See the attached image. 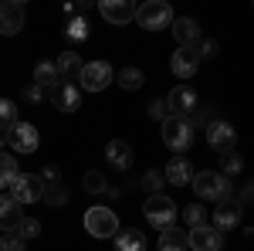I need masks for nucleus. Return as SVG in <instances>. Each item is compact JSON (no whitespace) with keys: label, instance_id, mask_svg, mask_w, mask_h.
<instances>
[{"label":"nucleus","instance_id":"obj_1","mask_svg":"<svg viewBox=\"0 0 254 251\" xmlns=\"http://www.w3.org/2000/svg\"><path fill=\"white\" fill-rule=\"evenodd\" d=\"M193 190L196 197H203V200H214V204H220V200H227L231 197V183H227V176H220L217 170H203V173H193Z\"/></svg>","mask_w":254,"mask_h":251},{"label":"nucleus","instance_id":"obj_2","mask_svg":"<svg viewBox=\"0 0 254 251\" xmlns=\"http://www.w3.org/2000/svg\"><path fill=\"white\" fill-rule=\"evenodd\" d=\"M142 214H146V221H149L153 228L166 231V228H173V221H176V204L166 193H153V197L142 204Z\"/></svg>","mask_w":254,"mask_h":251},{"label":"nucleus","instance_id":"obj_3","mask_svg":"<svg viewBox=\"0 0 254 251\" xmlns=\"http://www.w3.org/2000/svg\"><path fill=\"white\" fill-rule=\"evenodd\" d=\"M163 143L183 156V150H190V143H193V126L180 116L163 119Z\"/></svg>","mask_w":254,"mask_h":251},{"label":"nucleus","instance_id":"obj_4","mask_svg":"<svg viewBox=\"0 0 254 251\" xmlns=\"http://www.w3.org/2000/svg\"><path fill=\"white\" fill-rule=\"evenodd\" d=\"M136 20L146 31H159V27H170L173 24V7L163 3V0H146L142 7H136Z\"/></svg>","mask_w":254,"mask_h":251},{"label":"nucleus","instance_id":"obj_5","mask_svg":"<svg viewBox=\"0 0 254 251\" xmlns=\"http://www.w3.org/2000/svg\"><path fill=\"white\" fill-rule=\"evenodd\" d=\"M85 228L92 238H116L119 234V217L112 207H92L85 214Z\"/></svg>","mask_w":254,"mask_h":251},{"label":"nucleus","instance_id":"obj_6","mask_svg":"<svg viewBox=\"0 0 254 251\" xmlns=\"http://www.w3.org/2000/svg\"><path fill=\"white\" fill-rule=\"evenodd\" d=\"M78 82H81L85 92H102L112 82V65L109 61H88V65H81Z\"/></svg>","mask_w":254,"mask_h":251},{"label":"nucleus","instance_id":"obj_7","mask_svg":"<svg viewBox=\"0 0 254 251\" xmlns=\"http://www.w3.org/2000/svg\"><path fill=\"white\" fill-rule=\"evenodd\" d=\"M41 193H44V183L38 173H17V180L10 183V197L17 204H38Z\"/></svg>","mask_w":254,"mask_h":251},{"label":"nucleus","instance_id":"obj_8","mask_svg":"<svg viewBox=\"0 0 254 251\" xmlns=\"http://www.w3.org/2000/svg\"><path fill=\"white\" fill-rule=\"evenodd\" d=\"M3 139H7V146H10L14 153H34V150H38V129H34L31 122H14Z\"/></svg>","mask_w":254,"mask_h":251},{"label":"nucleus","instance_id":"obj_9","mask_svg":"<svg viewBox=\"0 0 254 251\" xmlns=\"http://www.w3.org/2000/svg\"><path fill=\"white\" fill-rule=\"evenodd\" d=\"M207 143L214 146L217 153H231V150H234V143H237L234 126H231V122H224V119H214V122L207 126Z\"/></svg>","mask_w":254,"mask_h":251},{"label":"nucleus","instance_id":"obj_10","mask_svg":"<svg viewBox=\"0 0 254 251\" xmlns=\"http://www.w3.org/2000/svg\"><path fill=\"white\" fill-rule=\"evenodd\" d=\"M187 248H193V251H220L224 248V238H220L217 228L203 224V228H193V231L187 234Z\"/></svg>","mask_w":254,"mask_h":251},{"label":"nucleus","instance_id":"obj_11","mask_svg":"<svg viewBox=\"0 0 254 251\" xmlns=\"http://www.w3.org/2000/svg\"><path fill=\"white\" fill-rule=\"evenodd\" d=\"M166 109H170V116L190 119V112L196 109V92H193V88H187V85L173 88V92L166 95Z\"/></svg>","mask_w":254,"mask_h":251},{"label":"nucleus","instance_id":"obj_12","mask_svg":"<svg viewBox=\"0 0 254 251\" xmlns=\"http://www.w3.org/2000/svg\"><path fill=\"white\" fill-rule=\"evenodd\" d=\"M20 27H24V3L17 0H3L0 3V34H17Z\"/></svg>","mask_w":254,"mask_h":251},{"label":"nucleus","instance_id":"obj_13","mask_svg":"<svg viewBox=\"0 0 254 251\" xmlns=\"http://www.w3.org/2000/svg\"><path fill=\"white\" fill-rule=\"evenodd\" d=\"M51 102L58 105L61 112H75L78 102H81V88L75 82H58V85L51 88Z\"/></svg>","mask_w":254,"mask_h":251},{"label":"nucleus","instance_id":"obj_14","mask_svg":"<svg viewBox=\"0 0 254 251\" xmlns=\"http://www.w3.org/2000/svg\"><path fill=\"white\" fill-rule=\"evenodd\" d=\"M98 14L109 20V24H129L136 17V7L129 0H102L98 3Z\"/></svg>","mask_w":254,"mask_h":251},{"label":"nucleus","instance_id":"obj_15","mask_svg":"<svg viewBox=\"0 0 254 251\" xmlns=\"http://www.w3.org/2000/svg\"><path fill=\"white\" fill-rule=\"evenodd\" d=\"M241 224V204H237L234 197H227V200H220L214 211V228L217 231H231Z\"/></svg>","mask_w":254,"mask_h":251},{"label":"nucleus","instance_id":"obj_16","mask_svg":"<svg viewBox=\"0 0 254 251\" xmlns=\"http://www.w3.org/2000/svg\"><path fill=\"white\" fill-rule=\"evenodd\" d=\"M163 180H170L173 187H187L190 180H193V163L187 160V156H173L170 163H166V173Z\"/></svg>","mask_w":254,"mask_h":251},{"label":"nucleus","instance_id":"obj_17","mask_svg":"<svg viewBox=\"0 0 254 251\" xmlns=\"http://www.w3.org/2000/svg\"><path fill=\"white\" fill-rule=\"evenodd\" d=\"M196 68H200V55H196V48H176V55H173V75L176 78H193Z\"/></svg>","mask_w":254,"mask_h":251},{"label":"nucleus","instance_id":"obj_18","mask_svg":"<svg viewBox=\"0 0 254 251\" xmlns=\"http://www.w3.org/2000/svg\"><path fill=\"white\" fill-rule=\"evenodd\" d=\"M20 221H24L20 204L10 197V193H0V228H3V231H17Z\"/></svg>","mask_w":254,"mask_h":251},{"label":"nucleus","instance_id":"obj_19","mask_svg":"<svg viewBox=\"0 0 254 251\" xmlns=\"http://www.w3.org/2000/svg\"><path fill=\"white\" fill-rule=\"evenodd\" d=\"M105 160H109L116 170H129V167H132V146H129L126 139H112V143L105 146Z\"/></svg>","mask_w":254,"mask_h":251},{"label":"nucleus","instance_id":"obj_20","mask_svg":"<svg viewBox=\"0 0 254 251\" xmlns=\"http://www.w3.org/2000/svg\"><path fill=\"white\" fill-rule=\"evenodd\" d=\"M173 34H176V44H180V48H196L200 27H196L193 17H176L173 20Z\"/></svg>","mask_w":254,"mask_h":251},{"label":"nucleus","instance_id":"obj_21","mask_svg":"<svg viewBox=\"0 0 254 251\" xmlns=\"http://www.w3.org/2000/svg\"><path fill=\"white\" fill-rule=\"evenodd\" d=\"M58 82H61V75H58V68H55V61H41L38 68H34V85H38L41 92H51Z\"/></svg>","mask_w":254,"mask_h":251},{"label":"nucleus","instance_id":"obj_22","mask_svg":"<svg viewBox=\"0 0 254 251\" xmlns=\"http://www.w3.org/2000/svg\"><path fill=\"white\" fill-rule=\"evenodd\" d=\"M81 55H75V51H64L58 61H55V68H58V75H61V82H71V78H78V72H81Z\"/></svg>","mask_w":254,"mask_h":251},{"label":"nucleus","instance_id":"obj_23","mask_svg":"<svg viewBox=\"0 0 254 251\" xmlns=\"http://www.w3.org/2000/svg\"><path fill=\"white\" fill-rule=\"evenodd\" d=\"M116 251H146V234L126 228L122 234H116Z\"/></svg>","mask_w":254,"mask_h":251},{"label":"nucleus","instance_id":"obj_24","mask_svg":"<svg viewBox=\"0 0 254 251\" xmlns=\"http://www.w3.org/2000/svg\"><path fill=\"white\" fill-rule=\"evenodd\" d=\"M159 251H187V234L180 228H166L159 234Z\"/></svg>","mask_w":254,"mask_h":251},{"label":"nucleus","instance_id":"obj_25","mask_svg":"<svg viewBox=\"0 0 254 251\" xmlns=\"http://www.w3.org/2000/svg\"><path fill=\"white\" fill-rule=\"evenodd\" d=\"M142 82H146V75H142L139 68H122V72H119V85H122L126 92H136V88H142Z\"/></svg>","mask_w":254,"mask_h":251},{"label":"nucleus","instance_id":"obj_26","mask_svg":"<svg viewBox=\"0 0 254 251\" xmlns=\"http://www.w3.org/2000/svg\"><path fill=\"white\" fill-rule=\"evenodd\" d=\"M14 180H17V163H14V156L0 153V190L10 187Z\"/></svg>","mask_w":254,"mask_h":251},{"label":"nucleus","instance_id":"obj_27","mask_svg":"<svg viewBox=\"0 0 254 251\" xmlns=\"http://www.w3.org/2000/svg\"><path fill=\"white\" fill-rule=\"evenodd\" d=\"M41 200L48 204V207H61L64 200H68V193L61 183H44V193H41Z\"/></svg>","mask_w":254,"mask_h":251},{"label":"nucleus","instance_id":"obj_28","mask_svg":"<svg viewBox=\"0 0 254 251\" xmlns=\"http://www.w3.org/2000/svg\"><path fill=\"white\" fill-rule=\"evenodd\" d=\"M244 170V160L237 153H220V176H231V173H241Z\"/></svg>","mask_w":254,"mask_h":251},{"label":"nucleus","instance_id":"obj_29","mask_svg":"<svg viewBox=\"0 0 254 251\" xmlns=\"http://www.w3.org/2000/svg\"><path fill=\"white\" fill-rule=\"evenodd\" d=\"M183 221L190 224V231H193V228H203V224H207V211H203L200 204H190V207H183Z\"/></svg>","mask_w":254,"mask_h":251},{"label":"nucleus","instance_id":"obj_30","mask_svg":"<svg viewBox=\"0 0 254 251\" xmlns=\"http://www.w3.org/2000/svg\"><path fill=\"white\" fill-rule=\"evenodd\" d=\"M17 122V105L10 98H0V129H10Z\"/></svg>","mask_w":254,"mask_h":251},{"label":"nucleus","instance_id":"obj_31","mask_svg":"<svg viewBox=\"0 0 254 251\" xmlns=\"http://www.w3.org/2000/svg\"><path fill=\"white\" fill-rule=\"evenodd\" d=\"M81 183H85V190H88V193H105V190H109V183H105V176L98 173V170H88Z\"/></svg>","mask_w":254,"mask_h":251},{"label":"nucleus","instance_id":"obj_32","mask_svg":"<svg viewBox=\"0 0 254 251\" xmlns=\"http://www.w3.org/2000/svg\"><path fill=\"white\" fill-rule=\"evenodd\" d=\"M24 248H27V241H24L17 231H3V238H0V251H24Z\"/></svg>","mask_w":254,"mask_h":251},{"label":"nucleus","instance_id":"obj_33","mask_svg":"<svg viewBox=\"0 0 254 251\" xmlns=\"http://www.w3.org/2000/svg\"><path fill=\"white\" fill-rule=\"evenodd\" d=\"M17 234L24 238V241H34V238L41 234V224L34 221V217H24V221L17 224Z\"/></svg>","mask_w":254,"mask_h":251},{"label":"nucleus","instance_id":"obj_34","mask_svg":"<svg viewBox=\"0 0 254 251\" xmlns=\"http://www.w3.org/2000/svg\"><path fill=\"white\" fill-rule=\"evenodd\" d=\"M68 38H75V41H85V38H88V24H85L81 17H75L71 24H68Z\"/></svg>","mask_w":254,"mask_h":251},{"label":"nucleus","instance_id":"obj_35","mask_svg":"<svg viewBox=\"0 0 254 251\" xmlns=\"http://www.w3.org/2000/svg\"><path fill=\"white\" fill-rule=\"evenodd\" d=\"M142 187H146V190H159V187H163V173H159V170H149V173L142 176Z\"/></svg>","mask_w":254,"mask_h":251},{"label":"nucleus","instance_id":"obj_36","mask_svg":"<svg viewBox=\"0 0 254 251\" xmlns=\"http://www.w3.org/2000/svg\"><path fill=\"white\" fill-rule=\"evenodd\" d=\"M149 116L159 119V122H163V119H170V109H166V102H149Z\"/></svg>","mask_w":254,"mask_h":251},{"label":"nucleus","instance_id":"obj_37","mask_svg":"<svg viewBox=\"0 0 254 251\" xmlns=\"http://www.w3.org/2000/svg\"><path fill=\"white\" fill-rule=\"evenodd\" d=\"M214 51H217V44H214V41H203V44L196 48V55H200V58H203V55H207V58H214Z\"/></svg>","mask_w":254,"mask_h":251},{"label":"nucleus","instance_id":"obj_38","mask_svg":"<svg viewBox=\"0 0 254 251\" xmlns=\"http://www.w3.org/2000/svg\"><path fill=\"white\" fill-rule=\"evenodd\" d=\"M41 95H44V92H41L38 85H31V88H27V92H24V98H27V102H38Z\"/></svg>","mask_w":254,"mask_h":251},{"label":"nucleus","instance_id":"obj_39","mask_svg":"<svg viewBox=\"0 0 254 251\" xmlns=\"http://www.w3.org/2000/svg\"><path fill=\"white\" fill-rule=\"evenodd\" d=\"M3 143H7V139H3V133H0V153H3Z\"/></svg>","mask_w":254,"mask_h":251}]
</instances>
